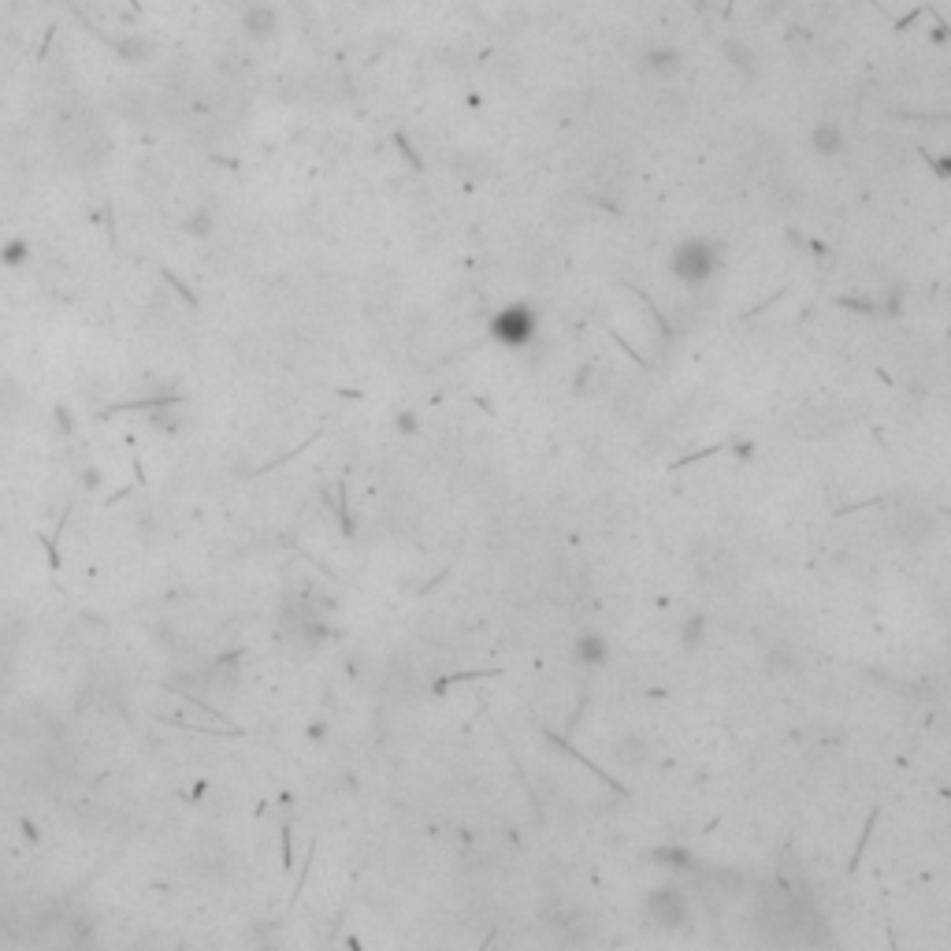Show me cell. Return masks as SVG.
I'll list each match as a JSON object with an SVG mask.
<instances>
[{
    "instance_id": "6da1fadb",
    "label": "cell",
    "mask_w": 951,
    "mask_h": 951,
    "mask_svg": "<svg viewBox=\"0 0 951 951\" xmlns=\"http://www.w3.org/2000/svg\"><path fill=\"white\" fill-rule=\"evenodd\" d=\"M717 268H721V253H717V246L706 242V238H684V242H677L673 253H669V275H673L677 283H684V287H703V283H710L717 275Z\"/></svg>"
},
{
    "instance_id": "7a4b0ae2",
    "label": "cell",
    "mask_w": 951,
    "mask_h": 951,
    "mask_svg": "<svg viewBox=\"0 0 951 951\" xmlns=\"http://www.w3.org/2000/svg\"><path fill=\"white\" fill-rule=\"evenodd\" d=\"M487 335L502 350H528L539 339V313L528 301H509L487 320Z\"/></svg>"
},
{
    "instance_id": "3957f363",
    "label": "cell",
    "mask_w": 951,
    "mask_h": 951,
    "mask_svg": "<svg viewBox=\"0 0 951 951\" xmlns=\"http://www.w3.org/2000/svg\"><path fill=\"white\" fill-rule=\"evenodd\" d=\"M610 639L602 636V632H595V628H584L580 636L573 639V658L576 665H584V669H602V665L610 662Z\"/></svg>"
},
{
    "instance_id": "277c9868",
    "label": "cell",
    "mask_w": 951,
    "mask_h": 951,
    "mask_svg": "<svg viewBox=\"0 0 951 951\" xmlns=\"http://www.w3.org/2000/svg\"><path fill=\"white\" fill-rule=\"evenodd\" d=\"M647 911L654 914V922L662 925H680L688 922V903L680 896L677 888H654L647 896Z\"/></svg>"
},
{
    "instance_id": "5b68a950",
    "label": "cell",
    "mask_w": 951,
    "mask_h": 951,
    "mask_svg": "<svg viewBox=\"0 0 951 951\" xmlns=\"http://www.w3.org/2000/svg\"><path fill=\"white\" fill-rule=\"evenodd\" d=\"M703 639H706V617L703 613H691L688 621H684V628H680V643H684L688 651H695Z\"/></svg>"
},
{
    "instance_id": "8992f818",
    "label": "cell",
    "mask_w": 951,
    "mask_h": 951,
    "mask_svg": "<svg viewBox=\"0 0 951 951\" xmlns=\"http://www.w3.org/2000/svg\"><path fill=\"white\" fill-rule=\"evenodd\" d=\"M814 145H818L821 153H840V149H844V134L836 131L833 123H821L818 131H814Z\"/></svg>"
},
{
    "instance_id": "52a82bcc",
    "label": "cell",
    "mask_w": 951,
    "mask_h": 951,
    "mask_svg": "<svg viewBox=\"0 0 951 951\" xmlns=\"http://www.w3.org/2000/svg\"><path fill=\"white\" fill-rule=\"evenodd\" d=\"M658 859H665L662 866H673V870H688L691 866V855L684 851V847H662Z\"/></svg>"
},
{
    "instance_id": "ba28073f",
    "label": "cell",
    "mask_w": 951,
    "mask_h": 951,
    "mask_svg": "<svg viewBox=\"0 0 951 951\" xmlns=\"http://www.w3.org/2000/svg\"><path fill=\"white\" fill-rule=\"evenodd\" d=\"M933 168L944 175V179H951V157H940V160H933Z\"/></svg>"
}]
</instances>
